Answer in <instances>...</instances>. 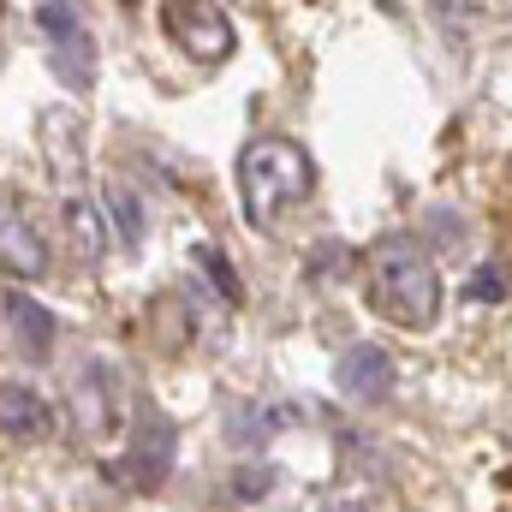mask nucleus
Returning <instances> with one entry per match:
<instances>
[{"mask_svg":"<svg viewBox=\"0 0 512 512\" xmlns=\"http://www.w3.org/2000/svg\"><path fill=\"white\" fill-rule=\"evenodd\" d=\"M197 262H203V268L215 274V286H227V298H239V280H233V268H227V256H221V251H209V245H203V251H197Z\"/></svg>","mask_w":512,"mask_h":512,"instance_id":"obj_14","label":"nucleus"},{"mask_svg":"<svg viewBox=\"0 0 512 512\" xmlns=\"http://www.w3.org/2000/svg\"><path fill=\"white\" fill-rule=\"evenodd\" d=\"M364 298H370V310L382 322L405 328V334L435 328V316H441V268H435L429 245L411 239V233H382L364 251Z\"/></svg>","mask_w":512,"mask_h":512,"instance_id":"obj_1","label":"nucleus"},{"mask_svg":"<svg viewBox=\"0 0 512 512\" xmlns=\"http://www.w3.org/2000/svg\"><path fill=\"white\" fill-rule=\"evenodd\" d=\"M66 399H72V429L84 441L102 447V441L120 435V423H126V382H120V370L108 358H84L72 387H66Z\"/></svg>","mask_w":512,"mask_h":512,"instance_id":"obj_3","label":"nucleus"},{"mask_svg":"<svg viewBox=\"0 0 512 512\" xmlns=\"http://www.w3.org/2000/svg\"><path fill=\"white\" fill-rule=\"evenodd\" d=\"M316 191V161L298 137H251L245 155H239V203H245V221L256 233L274 227L286 209H298L304 197Z\"/></svg>","mask_w":512,"mask_h":512,"instance_id":"obj_2","label":"nucleus"},{"mask_svg":"<svg viewBox=\"0 0 512 512\" xmlns=\"http://www.w3.org/2000/svg\"><path fill=\"white\" fill-rule=\"evenodd\" d=\"M54 78H60L66 90H90V84H96V42H90V30L54 42Z\"/></svg>","mask_w":512,"mask_h":512,"instance_id":"obj_11","label":"nucleus"},{"mask_svg":"<svg viewBox=\"0 0 512 512\" xmlns=\"http://www.w3.org/2000/svg\"><path fill=\"white\" fill-rule=\"evenodd\" d=\"M0 268L12 280H42L54 268L48 233L36 227V215H30V203L18 191H0Z\"/></svg>","mask_w":512,"mask_h":512,"instance_id":"obj_6","label":"nucleus"},{"mask_svg":"<svg viewBox=\"0 0 512 512\" xmlns=\"http://www.w3.org/2000/svg\"><path fill=\"white\" fill-rule=\"evenodd\" d=\"M161 30L173 36V48L191 60V66H221L233 54V12L227 6H209V0H173L161 6Z\"/></svg>","mask_w":512,"mask_h":512,"instance_id":"obj_4","label":"nucleus"},{"mask_svg":"<svg viewBox=\"0 0 512 512\" xmlns=\"http://www.w3.org/2000/svg\"><path fill=\"white\" fill-rule=\"evenodd\" d=\"M60 209H66V233H72V251L84 268H96L102 262V209L90 203V191H84V179L78 185H60Z\"/></svg>","mask_w":512,"mask_h":512,"instance_id":"obj_9","label":"nucleus"},{"mask_svg":"<svg viewBox=\"0 0 512 512\" xmlns=\"http://www.w3.org/2000/svg\"><path fill=\"white\" fill-rule=\"evenodd\" d=\"M102 221L114 227V239L126 245V256L143 251V203L131 197L126 185H108V191H102Z\"/></svg>","mask_w":512,"mask_h":512,"instance_id":"obj_12","label":"nucleus"},{"mask_svg":"<svg viewBox=\"0 0 512 512\" xmlns=\"http://www.w3.org/2000/svg\"><path fill=\"white\" fill-rule=\"evenodd\" d=\"M334 382H340L346 399H358V405H382V399H393L399 370H393V358H387L382 346H352V352L340 358Z\"/></svg>","mask_w":512,"mask_h":512,"instance_id":"obj_7","label":"nucleus"},{"mask_svg":"<svg viewBox=\"0 0 512 512\" xmlns=\"http://www.w3.org/2000/svg\"><path fill=\"white\" fill-rule=\"evenodd\" d=\"M0 435H12V441H48L54 435V405L30 382H0Z\"/></svg>","mask_w":512,"mask_h":512,"instance_id":"obj_8","label":"nucleus"},{"mask_svg":"<svg viewBox=\"0 0 512 512\" xmlns=\"http://www.w3.org/2000/svg\"><path fill=\"white\" fill-rule=\"evenodd\" d=\"M30 18H36V30L54 36V42H66V36L84 30V12H78V6H30Z\"/></svg>","mask_w":512,"mask_h":512,"instance_id":"obj_13","label":"nucleus"},{"mask_svg":"<svg viewBox=\"0 0 512 512\" xmlns=\"http://www.w3.org/2000/svg\"><path fill=\"white\" fill-rule=\"evenodd\" d=\"M0 304H6V328H12V340L24 346V358H48V352H54V316H48L30 292H6Z\"/></svg>","mask_w":512,"mask_h":512,"instance_id":"obj_10","label":"nucleus"},{"mask_svg":"<svg viewBox=\"0 0 512 512\" xmlns=\"http://www.w3.org/2000/svg\"><path fill=\"white\" fill-rule=\"evenodd\" d=\"M173 453H179V429H173L155 405H137V423H131V435H126V465H120V477H126L131 489H161L167 471H173Z\"/></svg>","mask_w":512,"mask_h":512,"instance_id":"obj_5","label":"nucleus"}]
</instances>
